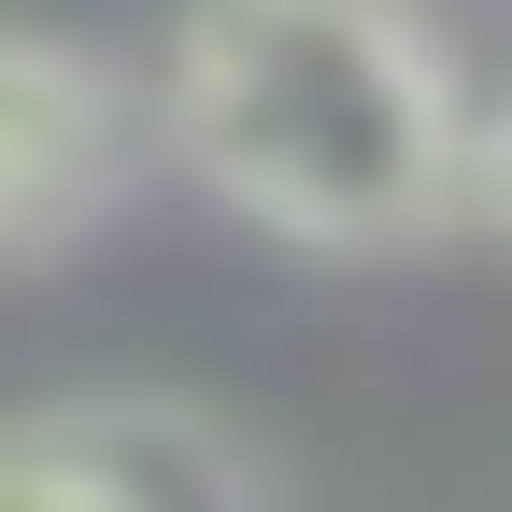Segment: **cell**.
<instances>
[{"instance_id": "6da1fadb", "label": "cell", "mask_w": 512, "mask_h": 512, "mask_svg": "<svg viewBox=\"0 0 512 512\" xmlns=\"http://www.w3.org/2000/svg\"><path fill=\"white\" fill-rule=\"evenodd\" d=\"M157 143L313 256H399L470 200V100L413 0H185Z\"/></svg>"}, {"instance_id": "7a4b0ae2", "label": "cell", "mask_w": 512, "mask_h": 512, "mask_svg": "<svg viewBox=\"0 0 512 512\" xmlns=\"http://www.w3.org/2000/svg\"><path fill=\"white\" fill-rule=\"evenodd\" d=\"M0 512H271V484L185 399H57L0 413Z\"/></svg>"}, {"instance_id": "3957f363", "label": "cell", "mask_w": 512, "mask_h": 512, "mask_svg": "<svg viewBox=\"0 0 512 512\" xmlns=\"http://www.w3.org/2000/svg\"><path fill=\"white\" fill-rule=\"evenodd\" d=\"M128 157H143V114H128L114 57L0 15V271H29L72 228H100Z\"/></svg>"}, {"instance_id": "277c9868", "label": "cell", "mask_w": 512, "mask_h": 512, "mask_svg": "<svg viewBox=\"0 0 512 512\" xmlns=\"http://www.w3.org/2000/svg\"><path fill=\"white\" fill-rule=\"evenodd\" d=\"M456 228L512 242V86H498V100H470V200H456Z\"/></svg>"}]
</instances>
